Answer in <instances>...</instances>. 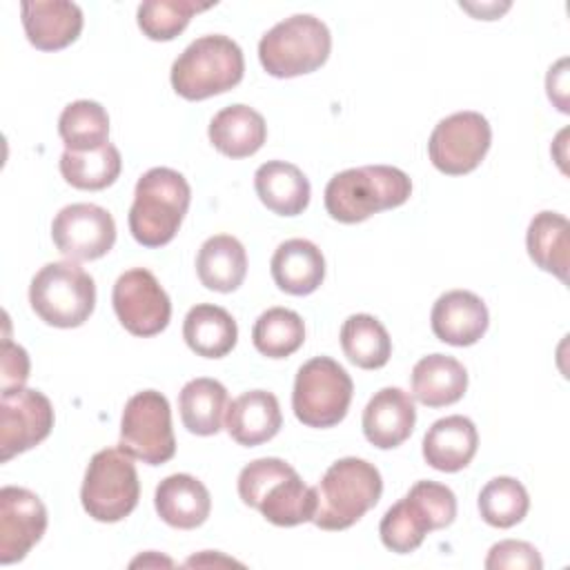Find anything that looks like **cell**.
<instances>
[{
	"label": "cell",
	"instance_id": "obj_1",
	"mask_svg": "<svg viewBox=\"0 0 570 570\" xmlns=\"http://www.w3.org/2000/svg\"><path fill=\"white\" fill-rule=\"evenodd\" d=\"M238 497L281 528L312 521L316 512V488H309L289 463L276 456L256 459L240 470Z\"/></svg>",
	"mask_w": 570,
	"mask_h": 570
},
{
	"label": "cell",
	"instance_id": "obj_2",
	"mask_svg": "<svg viewBox=\"0 0 570 570\" xmlns=\"http://www.w3.org/2000/svg\"><path fill=\"white\" fill-rule=\"evenodd\" d=\"M412 194L410 176L390 165H365L338 171L325 187L327 214L345 225L403 205Z\"/></svg>",
	"mask_w": 570,
	"mask_h": 570
},
{
	"label": "cell",
	"instance_id": "obj_3",
	"mask_svg": "<svg viewBox=\"0 0 570 570\" xmlns=\"http://www.w3.org/2000/svg\"><path fill=\"white\" fill-rule=\"evenodd\" d=\"M191 200V189L185 176L169 167H151L145 171L134 189L129 209V232L142 247L167 245Z\"/></svg>",
	"mask_w": 570,
	"mask_h": 570
},
{
	"label": "cell",
	"instance_id": "obj_4",
	"mask_svg": "<svg viewBox=\"0 0 570 570\" xmlns=\"http://www.w3.org/2000/svg\"><path fill=\"white\" fill-rule=\"evenodd\" d=\"M383 492V479L376 465L365 459L345 456L334 461L316 485V512L312 523L321 530H347Z\"/></svg>",
	"mask_w": 570,
	"mask_h": 570
},
{
	"label": "cell",
	"instance_id": "obj_5",
	"mask_svg": "<svg viewBox=\"0 0 570 570\" xmlns=\"http://www.w3.org/2000/svg\"><path fill=\"white\" fill-rule=\"evenodd\" d=\"M240 47L220 33L200 36L171 65V87L185 100H205L234 89L243 80Z\"/></svg>",
	"mask_w": 570,
	"mask_h": 570
},
{
	"label": "cell",
	"instance_id": "obj_6",
	"mask_svg": "<svg viewBox=\"0 0 570 570\" xmlns=\"http://www.w3.org/2000/svg\"><path fill=\"white\" fill-rule=\"evenodd\" d=\"M456 517L454 492L436 481H416L403 499L387 508L379 534L396 554L414 552L428 532L448 528Z\"/></svg>",
	"mask_w": 570,
	"mask_h": 570
},
{
	"label": "cell",
	"instance_id": "obj_7",
	"mask_svg": "<svg viewBox=\"0 0 570 570\" xmlns=\"http://www.w3.org/2000/svg\"><path fill=\"white\" fill-rule=\"evenodd\" d=\"M332 49L327 24L309 13H296L274 24L258 42V60L274 78H296L325 65Z\"/></svg>",
	"mask_w": 570,
	"mask_h": 570
},
{
	"label": "cell",
	"instance_id": "obj_8",
	"mask_svg": "<svg viewBox=\"0 0 570 570\" xmlns=\"http://www.w3.org/2000/svg\"><path fill=\"white\" fill-rule=\"evenodd\" d=\"M29 303L47 325L80 327L96 307V285L73 261L47 263L31 278Z\"/></svg>",
	"mask_w": 570,
	"mask_h": 570
},
{
	"label": "cell",
	"instance_id": "obj_9",
	"mask_svg": "<svg viewBox=\"0 0 570 570\" xmlns=\"http://www.w3.org/2000/svg\"><path fill=\"white\" fill-rule=\"evenodd\" d=\"M140 499V481L134 456L120 448L96 452L80 488L85 512L102 523H116L134 512Z\"/></svg>",
	"mask_w": 570,
	"mask_h": 570
},
{
	"label": "cell",
	"instance_id": "obj_10",
	"mask_svg": "<svg viewBox=\"0 0 570 570\" xmlns=\"http://www.w3.org/2000/svg\"><path fill=\"white\" fill-rule=\"evenodd\" d=\"M352 392L354 383L343 365L330 356H314L296 372L292 410L307 428H332L345 419Z\"/></svg>",
	"mask_w": 570,
	"mask_h": 570
},
{
	"label": "cell",
	"instance_id": "obj_11",
	"mask_svg": "<svg viewBox=\"0 0 570 570\" xmlns=\"http://www.w3.org/2000/svg\"><path fill=\"white\" fill-rule=\"evenodd\" d=\"M118 448L147 465L167 463L176 454L171 410L165 394L142 390L125 403Z\"/></svg>",
	"mask_w": 570,
	"mask_h": 570
},
{
	"label": "cell",
	"instance_id": "obj_12",
	"mask_svg": "<svg viewBox=\"0 0 570 570\" xmlns=\"http://www.w3.org/2000/svg\"><path fill=\"white\" fill-rule=\"evenodd\" d=\"M492 142V129L479 111H456L432 129L428 156L448 176L470 174L481 165Z\"/></svg>",
	"mask_w": 570,
	"mask_h": 570
},
{
	"label": "cell",
	"instance_id": "obj_13",
	"mask_svg": "<svg viewBox=\"0 0 570 570\" xmlns=\"http://www.w3.org/2000/svg\"><path fill=\"white\" fill-rule=\"evenodd\" d=\"M111 303L120 325L134 336H156L171 318L167 292L145 267L127 269L116 278Z\"/></svg>",
	"mask_w": 570,
	"mask_h": 570
},
{
	"label": "cell",
	"instance_id": "obj_14",
	"mask_svg": "<svg viewBox=\"0 0 570 570\" xmlns=\"http://www.w3.org/2000/svg\"><path fill=\"white\" fill-rule=\"evenodd\" d=\"M56 249L69 261H96L116 243L114 216L94 203L62 207L51 223Z\"/></svg>",
	"mask_w": 570,
	"mask_h": 570
},
{
	"label": "cell",
	"instance_id": "obj_15",
	"mask_svg": "<svg viewBox=\"0 0 570 570\" xmlns=\"http://www.w3.org/2000/svg\"><path fill=\"white\" fill-rule=\"evenodd\" d=\"M53 428L51 401L31 387L2 392L0 399V450L2 461L36 448Z\"/></svg>",
	"mask_w": 570,
	"mask_h": 570
},
{
	"label": "cell",
	"instance_id": "obj_16",
	"mask_svg": "<svg viewBox=\"0 0 570 570\" xmlns=\"http://www.w3.org/2000/svg\"><path fill=\"white\" fill-rule=\"evenodd\" d=\"M47 530V508L27 488L0 490V563L22 561Z\"/></svg>",
	"mask_w": 570,
	"mask_h": 570
},
{
	"label": "cell",
	"instance_id": "obj_17",
	"mask_svg": "<svg viewBox=\"0 0 570 570\" xmlns=\"http://www.w3.org/2000/svg\"><path fill=\"white\" fill-rule=\"evenodd\" d=\"M488 323L490 314L485 303L468 289L441 294L430 314L434 336L454 347L474 345L485 334Z\"/></svg>",
	"mask_w": 570,
	"mask_h": 570
},
{
	"label": "cell",
	"instance_id": "obj_18",
	"mask_svg": "<svg viewBox=\"0 0 570 570\" xmlns=\"http://www.w3.org/2000/svg\"><path fill=\"white\" fill-rule=\"evenodd\" d=\"M20 18L27 40L40 51H60L82 31V9L67 0H27Z\"/></svg>",
	"mask_w": 570,
	"mask_h": 570
},
{
	"label": "cell",
	"instance_id": "obj_19",
	"mask_svg": "<svg viewBox=\"0 0 570 570\" xmlns=\"http://www.w3.org/2000/svg\"><path fill=\"white\" fill-rule=\"evenodd\" d=\"M363 434L379 450L399 448L405 439H410L416 410L414 401L401 387H383L379 390L363 410Z\"/></svg>",
	"mask_w": 570,
	"mask_h": 570
},
{
	"label": "cell",
	"instance_id": "obj_20",
	"mask_svg": "<svg viewBox=\"0 0 570 570\" xmlns=\"http://www.w3.org/2000/svg\"><path fill=\"white\" fill-rule=\"evenodd\" d=\"M283 414L278 399L267 390H249L236 396L225 412L227 434L245 448L261 445L278 434Z\"/></svg>",
	"mask_w": 570,
	"mask_h": 570
},
{
	"label": "cell",
	"instance_id": "obj_21",
	"mask_svg": "<svg viewBox=\"0 0 570 570\" xmlns=\"http://www.w3.org/2000/svg\"><path fill=\"white\" fill-rule=\"evenodd\" d=\"M479 434L468 416L452 414L430 425L423 436V459L439 472H459L474 459Z\"/></svg>",
	"mask_w": 570,
	"mask_h": 570
},
{
	"label": "cell",
	"instance_id": "obj_22",
	"mask_svg": "<svg viewBox=\"0 0 570 570\" xmlns=\"http://www.w3.org/2000/svg\"><path fill=\"white\" fill-rule=\"evenodd\" d=\"M269 269L281 292L307 296L316 292L325 278V258L312 240L289 238L276 247Z\"/></svg>",
	"mask_w": 570,
	"mask_h": 570
},
{
	"label": "cell",
	"instance_id": "obj_23",
	"mask_svg": "<svg viewBox=\"0 0 570 570\" xmlns=\"http://www.w3.org/2000/svg\"><path fill=\"white\" fill-rule=\"evenodd\" d=\"M158 517L178 530H194L203 525L212 510L209 490L191 474L165 476L154 494Z\"/></svg>",
	"mask_w": 570,
	"mask_h": 570
},
{
	"label": "cell",
	"instance_id": "obj_24",
	"mask_svg": "<svg viewBox=\"0 0 570 570\" xmlns=\"http://www.w3.org/2000/svg\"><path fill=\"white\" fill-rule=\"evenodd\" d=\"M254 189L261 203L278 216H298L309 205V180L292 163L267 160L254 174Z\"/></svg>",
	"mask_w": 570,
	"mask_h": 570
},
{
	"label": "cell",
	"instance_id": "obj_25",
	"mask_svg": "<svg viewBox=\"0 0 570 570\" xmlns=\"http://www.w3.org/2000/svg\"><path fill=\"white\" fill-rule=\"evenodd\" d=\"M412 396L428 407H445L468 390L465 367L448 354H428L412 367Z\"/></svg>",
	"mask_w": 570,
	"mask_h": 570
},
{
	"label": "cell",
	"instance_id": "obj_26",
	"mask_svg": "<svg viewBox=\"0 0 570 570\" xmlns=\"http://www.w3.org/2000/svg\"><path fill=\"white\" fill-rule=\"evenodd\" d=\"M209 142L227 158H247L256 154L265 138V118L247 105H229L209 122Z\"/></svg>",
	"mask_w": 570,
	"mask_h": 570
},
{
	"label": "cell",
	"instance_id": "obj_27",
	"mask_svg": "<svg viewBox=\"0 0 570 570\" xmlns=\"http://www.w3.org/2000/svg\"><path fill=\"white\" fill-rule=\"evenodd\" d=\"M196 274L207 289L220 294L238 289L247 274V254L243 243L229 234L207 238L196 256Z\"/></svg>",
	"mask_w": 570,
	"mask_h": 570
},
{
	"label": "cell",
	"instance_id": "obj_28",
	"mask_svg": "<svg viewBox=\"0 0 570 570\" xmlns=\"http://www.w3.org/2000/svg\"><path fill=\"white\" fill-rule=\"evenodd\" d=\"M183 338L198 356L223 358L234 350L238 327L227 309L200 303L187 312L183 321Z\"/></svg>",
	"mask_w": 570,
	"mask_h": 570
},
{
	"label": "cell",
	"instance_id": "obj_29",
	"mask_svg": "<svg viewBox=\"0 0 570 570\" xmlns=\"http://www.w3.org/2000/svg\"><path fill=\"white\" fill-rule=\"evenodd\" d=\"M229 399L220 381L198 376L183 385L178 394V410L183 425L198 436H212L223 425Z\"/></svg>",
	"mask_w": 570,
	"mask_h": 570
},
{
	"label": "cell",
	"instance_id": "obj_30",
	"mask_svg": "<svg viewBox=\"0 0 570 570\" xmlns=\"http://www.w3.org/2000/svg\"><path fill=\"white\" fill-rule=\"evenodd\" d=\"M525 247L532 263L554 274L559 281H568V220L559 212H539L528 225Z\"/></svg>",
	"mask_w": 570,
	"mask_h": 570
},
{
	"label": "cell",
	"instance_id": "obj_31",
	"mask_svg": "<svg viewBox=\"0 0 570 570\" xmlns=\"http://www.w3.org/2000/svg\"><path fill=\"white\" fill-rule=\"evenodd\" d=\"M341 347L350 363L361 370H379L392 356V338L372 314H352L341 327Z\"/></svg>",
	"mask_w": 570,
	"mask_h": 570
},
{
	"label": "cell",
	"instance_id": "obj_32",
	"mask_svg": "<svg viewBox=\"0 0 570 570\" xmlns=\"http://www.w3.org/2000/svg\"><path fill=\"white\" fill-rule=\"evenodd\" d=\"M122 169V158L116 145L105 142L91 151L65 149L60 156V174L76 189L98 191L116 183Z\"/></svg>",
	"mask_w": 570,
	"mask_h": 570
},
{
	"label": "cell",
	"instance_id": "obj_33",
	"mask_svg": "<svg viewBox=\"0 0 570 570\" xmlns=\"http://www.w3.org/2000/svg\"><path fill=\"white\" fill-rule=\"evenodd\" d=\"M58 134L71 151L98 149L109 142V116L96 100L69 102L58 118Z\"/></svg>",
	"mask_w": 570,
	"mask_h": 570
},
{
	"label": "cell",
	"instance_id": "obj_34",
	"mask_svg": "<svg viewBox=\"0 0 570 570\" xmlns=\"http://www.w3.org/2000/svg\"><path fill=\"white\" fill-rule=\"evenodd\" d=\"M305 341L303 318L287 307H269L252 327L254 347L267 358H287Z\"/></svg>",
	"mask_w": 570,
	"mask_h": 570
},
{
	"label": "cell",
	"instance_id": "obj_35",
	"mask_svg": "<svg viewBox=\"0 0 570 570\" xmlns=\"http://www.w3.org/2000/svg\"><path fill=\"white\" fill-rule=\"evenodd\" d=\"M530 510V497L521 481L512 476H494L479 494V512L488 525L512 528Z\"/></svg>",
	"mask_w": 570,
	"mask_h": 570
},
{
	"label": "cell",
	"instance_id": "obj_36",
	"mask_svg": "<svg viewBox=\"0 0 570 570\" xmlns=\"http://www.w3.org/2000/svg\"><path fill=\"white\" fill-rule=\"evenodd\" d=\"M212 2L198 4L194 0H147L138 7V27L149 40H174L189 24L191 16L209 9Z\"/></svg>",
	"mask_w": 570,
	"mask_h": 570
},
{
	"label": "cell",
	"instance_id": "obj_37",
	"mask_svg": "<svg viewBox=\"0 0 570 570\" xmlns=\"http://www.w3.org/2000/svg\"><path fill=\"white\" fill-rule=\"evenodd\" d=\"M485 568L488 570H501V568L541 570L543 561H541L539 550L532 543L517 541V539H505V541H499L490 548V552L485 557Z\"/></svg>",
	"mask_w": 570,
	"mask_h": 570
},
{
	"label": "cell",
	"instance_id": "obj_38",
	"mask_svg": "<svg viewBox=\"0 0 570 570\" xmlns=\"http://www.w3.org/2000/svg\"><path fill=\"white\" fill-rule=\"evenodd\" d=\"M29 379V356L24 347L16 345L9 336L2 341V392L24 387Z\"/></svg>",
	"mask_w": 570,
	"mask_h": 570
},
{
	"label": "cell",
	"instance_id": "obj_39",
	"mask_svg": "<svg viewBox=\"0 0 570 570\" xmlns=\"http://www.w3.org/2000/svg\"><path fill=\"white\" fill-rule=\"evenodd\" d=\"M546 87H548V98L566 114L568 111V102H566V58L559 60L554 67H550L548 78H546Z\"/></svg>",
	"mask_w": 570,
	"mask_h": 570
}]
</instances>
